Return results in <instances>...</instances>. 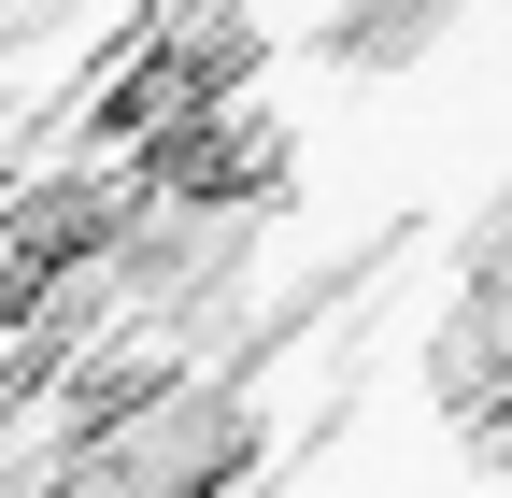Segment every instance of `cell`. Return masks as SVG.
I'll list each match as a JSON object with an SVG mask.
<instances>
[{"label":"cell","instance_id":"1","mask_svg":"<svg viewBox=\"0 0 512 498\" xmlns=\"http://www.w3.org/2000/svg\"><path fill=\"white\" fill-rule=\"evenodd\" d=\"M427 29H441V0H356L328 29V57L342 72H399V57H427Z\"/></svg>","mask_w":512,"mask_h":498}]
</instances>
